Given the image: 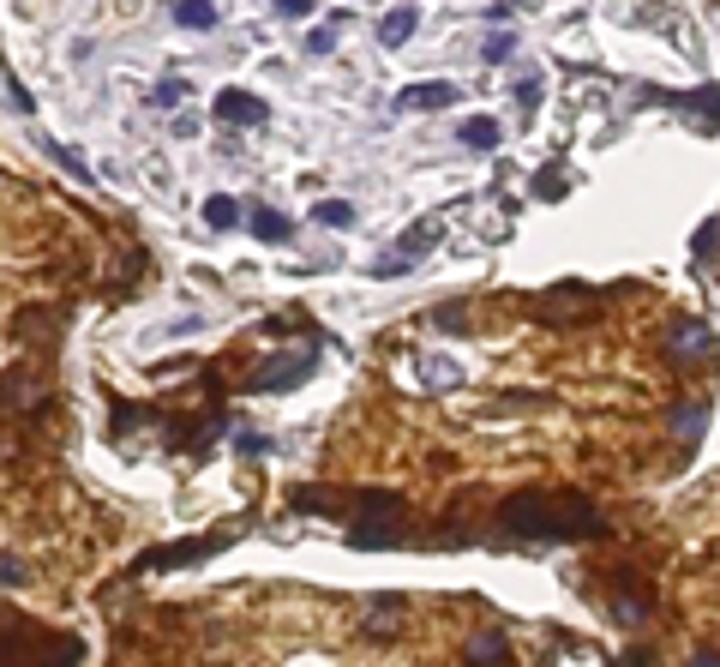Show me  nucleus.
<instances>
[{"label": "nucleus", "instance_id": "f257e3e1", "mask_svg": "<svg viewBox=\"0 0 720 667\" xmlns=\"http://www.w3.org/2000/svg\"><path fill=\"white\" fill-rule=\"evenodd\" d=\"M498 523H505V535H517V542H552V547L607 535L595 499H583V493H547V487H522V493H510L505 505H498Z\"/></svg>", "mask_w": 720, "mask_h": 667}, {"label": "nucleus", "instance_id": "f03ea898", "mask_svg": "<svg viewBox=\"0 0 720 667\" xmlns=\"http://www.w3.org/2000/svg\"><path fill=\"white\" fill-rule=\"evenodd\" d=\"M85 644L72 632H43V625H7L0 632V667H79Z\"/></svg>", "mask_w": 720, "mask_h": 667}, {"label": "nucleus", "instance_id": "7ed1b4c3", "mask_svg": "<svg viewBox=\"0 0 720 667\" xmlns=\"http://www.w3.org/2000/svg\"><path fill=\"white\" fill-rule=\"evenodd\" d=\"M235 542V530H223V535H192V542H169V547H150L145 559L133 566V577H145V571H180V566H199V559H211V554H223V547Z\"/></svg>", "mask_w": 720, "mask_h": 667}, {"label": "nucleus", "instance_id": "20e7f679", "mask_svg": "<svg viewBox=\"0 0 720 667\" xmlns=\"http://www.w3.org/2000/svg\"><path fill=\"white\" fill-rule=\"evenodd\" d=\"M432 247H439V223L427 216V223L403 229V235H396V247L384 253V259H372V277H379V284H384V277H408V271H415V265L427 259Z\"/></svg>", "mask_w": 720, "mask_h": 667}, {"label": "nucleus", "instance_id": "39448f33", "mask_svg": "<svg viewBox=\"0 0 720 667\" xmlns=\"http://www.w3.org/2000/svg\"><path fill=\"white\" fill-rule=\"evenodd\" d=\"M313 367H318V337L306 343V349H294V355H277V362H265L259 374L247 379V391L282 397V391H294V385H301V379H313Z\"/></svg>", "mask_w": 720, "mask_h": 667}, {"label": "nucleus", "instance_id": "423d86ee", "mask_svg": "<svg viewBox=\"0 0 720 667\" xmlns=\"http://www.w3.org/2000/svg\"><path fill=\"white\" fill-rule=\"evenodd\" d=\"M462 91H457V79H420V85H403L396 91V109L403 114H432V109H450Z\"/></svg>", "mask_w": 720, "mask_h": 667}, {"label": "nucleus", "instance_id": "0eeeda50", "mask_svg": "<svg viewBox=\"0 0 720 667\" xmlns=\"http://www.w3.org/2000/svg\"><path fill=\"white\" fill-rule=\"evenodd\" d=\"M216 121L223 126H265L270 109H265V97H252V91H216Z\"/></svg>", "mask_w": 720, "mask_h": 667}, {"label": "nucleus", "instance_id": "6e6552de", "mask_svg": "<svg viewBox=\"0 0 720 667\" xmlns=\"http://www.w3.org/2000/svg\"><path fill=\"white\" fill-rule=\"evenodd\" d=\"M600 294L595 289H559V294H535V313L540 319H552V325H564V319H576V313H588V307H595Z\"/></svg>", "mask_w": 720, "mask_h": 667}, {"label": "nucleus", "instance_id": "1a4fd4ad", "mask_svg": "<svg viewBox=\"0 0 720 667\" xmlns=\"http://www.w3.org/2000/svg\"><path fill=\"white\" fill-rule=\"evenodd\" d=\"M408 374H415L420 391H450V385H462V362H450V355H415Z\"/></svg>", "mask_w": 720, "mask_h": 667}, {"label": "nucleus", "instance_id": "9d476101", "mask_svg": "<svg viewBox=\"0 0 720 667\" xmlns=\"http://www.w3.org/2000/svg\"><path fill=\"white\" fill-rule=\"evenodd\" d=\"M415 24H420L415 7H391V12L379 19V43H384V48H403L408 36H415Z\"/></svg>", "mask_w": 720, "mask_h": 667}, {"label": "nucleus", "instance_id": "9b49d317", "mask_svg": "<svg viewBox=\"0 0 720 667\" xmlns=\"http://www.w3.org/2000/svg\"><path fill=\"white\" fill-rule=\"evenodd\" d=\"M457 138H462L469 151H498V138H505V133H498L493 114H469V121L457 126Z\"/></svg>", "mask_w": 720, "mask_h": 667}, {"label": "nucleus", "instance_id": "f8f14e48", "mask_svg": "<svg viewBox=\"0 0 720 667\" xmlns=\"http://www.w3.org/2000/svg\"><path fill=\"white\" fill-rule=\"evenodd\" d=\"M673 349L678 355H715V331L702 325V319H685V325H673Z\"/></svg>", "mask_w": 720, "mask_h": 667}, {"label": "nucleus", "instance_id": "ddd939ff", "mask_svg": "<svg viewBox=\"0 0 720 667\" xmlns=\"http://www.w3.org/2000/svg\"><path fill=\"white\" fill-rule=\"evenodd\" d=\"M252 235H259L265 247H282V241L294 235V223L282 211H265V204H259V211H252Z\"/></svg>", "mask_w": 720, "mask_h": 667}, {"label": "nucleus", "instance_id": "4468645a", "mask_svg": "<svg viewBox=\"0 0 720 667\" xmlns=\"http://www.w3.org/2000/svg\"><path fill=\"white\" fill-rule=\"evenodd\" d=\"M175 24L180 31H211L216 24V0H175Z\"/></svg>", "mask_w": 720, "mask_h": 667}, {"label": "nucleus", "instance_id": "2eb2a0df", "mask_svg": "<svg viewBox=\"0 0 720 667\" xmlns=\"http://www.w3.org/2000/svg\"><path fill=\"white\" fill-rule=\"evenodd\" d=\"M505 656H510V644H505V632H498V625L469 644V667H493V662H505Z\"/></svg>", "mask_w": 720, "mask_h": 667}, {"label": "nucleus", "instance_id": "dca6fc26", "mask_svg": "<svg viewBox=\"0 0 720 667\" xmlns=\"http://www.w3.org/2000/svg\"><path fill=\"white\" fill-rule=\"evenodd\" d=\"M43 151H48V157H55V163H60V169H72V181H79V187H97V169H90V163L79 157V151H67V145H55V138H43Z\"/></svg>", "mask_w": 720, "mask_h": 667}, {"label": "nucleus", "instance_id": "f3484780", "mask_svg": "<svg viewBox=\"0 0 720 667\" xmlns=\"http://www.w3.org/2000/svg\"><path fill=\"white\" fill-rule=\"evenodd\" d=\"M702 427H709V403H685V409L673 415V433H678L685 445H697V440H702Z\"/></svg>", "mask_w": 720, "mask_h": 667}, {"label": "nucleus", "instance_id": "a211bd4d", "mask_svg": "<svg viewBox=\"0 0 720 667\" xmlns=\"http://www.w3.org/2000/svg\"><path fill=\"white\" fill-rule=\"evenodd\" d=\"M0 97H7V109H19V114H36V97L24 91L19 79H12V67L0 60Z\"/></svg>", "mask_w": 720, "mask_h": 667}, {"label": "nucleus", "instance_id": "6ab92c4d", "mask_svg": "<svg viewBox=\"0 0 720 667\" xmlns=\"http://www.w3.org/2000/svg\"><path fill=\"white\" fill-rule=\"evenodd\" d=\"M204 223H211V229H235L240 223V204L228 199V192H216V199H204Z\"/></svg>", "mask_w": 720, "mask_h": 667}, {"label": "nucleus", "instance_id": "aec40b11", "mask_svg": "<svg viewBox=\"0 0 720 667\" xmlns=\"http://www.w3.org/2000/svg\"><path fill=\"white\" fill-rule=\"evenodd\" d=\"M313 216H318L325 229H349V223H355V204H349V199H318Z\"/></svg>", "mask_w": 720, "mask_h": 667}, {"label": "nucleus", "instance_id": "412c9836", "mask_svg": "<svg viewBox=\"0 0 720 667\" xmlns=\"http://www.w3.org/2000/svg\"><path fill=\"white\" fill-rule=\"evenodd\" d=\"M187 91H192L187 79H162L157 91H150V102H157V109H180V102H187Z\"/></svg>", "mask_w": 720, "mask_h": 667}, {"label": "nucleus", "instance_id": "4be33fe9", "mask_svg": "<svg viewBox=\"0 0 720 667\" xmlns=\"http://www.w3.org/2000/svg\"><path fill=\"white\" fill-rule=\"evenodd\" d=\"M564 192H571L564 187V169H540L535 175V199H564Z\"/></svg>", "mask_w": 720, "mask_h": 667}, {"label": "nucleus", "instance_id": "5701e85b", "mask_svg": "<svg viewBox=\"0 0 720 667\" xmlns=\"http://www.w3.org/2000/svg\"><path fill=\"white\" fill-rule=\"evenodd\" d=\"M690 253H697V265H702V271H709V265H715V216H709V223L697 229V241H690Z\"/></svg>", "mask_w": 720, "mask_h": 667}, {"label": "nucleus", "instance_id": "b1692460", "mask_svg": "<svg viewBox=\"0 0 720 667\" xmlns=\"http://www.w3.org/2000/svg\"><path fill=\"white\" fill-rule=\"evenodd\" d=\"M510 55H517V36H486V48H481V60H493V67H498V60H510Z\"/></svg>", "mask_w": 720, "mask_h": 667}, {"label": "nucleus", "instance_id": "393cba45", "mask_svg": "<svg viewBox=\"0 0 720 667\" xmlns=\"http://www.w3.org/2000/svg\"><path fill=\"white\" fill-rule=\"evenodd\" d=\"M432 319H439V325H469V307H462V301H445V307H432Z\"/></svg>", "mask_w": 720, "mask_h": 667}, {"label": "nucleus", "instance_id": "a878e982", "mask_svg": "<svg viewBox=\"0 0 720 667\" xmlns=\"http://www.w3.org/2000/svg\"><path fill=\"white\" fill-rule=\"evenodd\" d=\"M24 577H31V566H24V559H0V589H19Z\"/></svg>", "mask_w": 720, "mask_h": 667}, {"label": "nucleus", "instance_id": "bb28decb", "mask_svg": "<svg viewBox=\"0 0 720 667\" xmlns=\"http://www.w3.org/2000/svg\"><path fill=\"white\" fill-rule=\"evenodd\" d=\"M517 109H522V114L540 109V79H522V85H517Z\"/></svg>", "mask_w": 720, "mask_h": 667}, {"label": "nucleus", "instance_id": "cd10ccee", "mask_svg": "<svg viewBox=\"0 0 720 667\" xmlns=\"http://www.w3.org/2000/svg\"><path fill=\"white\" fill-rule=\"evenodd\" d=\"M235 452H240V457H265V452H270V440H259V433H240Z\"/></svg>", "mask_w": 720, "mask_h": 667}, {"label": "nucleus", "instance_id": "c85d7f7f", "mask_svg": "<svg viewBox=\"0 0 720 667\" xmlns=\"http://www.w3.org/2000/svg\"><path fill=\"white\" fill-rule=\"evenodd\" d=\"M330 48H337V31H313L306 36V55H330Z\"/></svg>", "mask_w": 720, "mask_h": 667}, {"label": "nucleus", "instance_id": "c756f323", "mask_svg": "<svg viewBox=\"0 0 720 667\" xmlns=\"http://www.w3.org/2000/svg\"><path fill=\"white\" fill-rule=\"evenodd\" d=\"M313 7H318V0H277V12H282V19H306Z\"/></svg>", "mask_w": 720, "mask_h": 667}, {"label": "nucleus", "instance_id": "7c9ffc66", "mask_svg": "<svg viewBox=\"0 0 720 667\" xmlns=\"http://www.w3.org/2000/svg\"><path fill=\"white\" fill-rule=\"evenodd\" d=\"M690 667H715V649H702V656H690Z\"/></svg>", "mask_w": 720, "mask_h": 667}]
</instances>
